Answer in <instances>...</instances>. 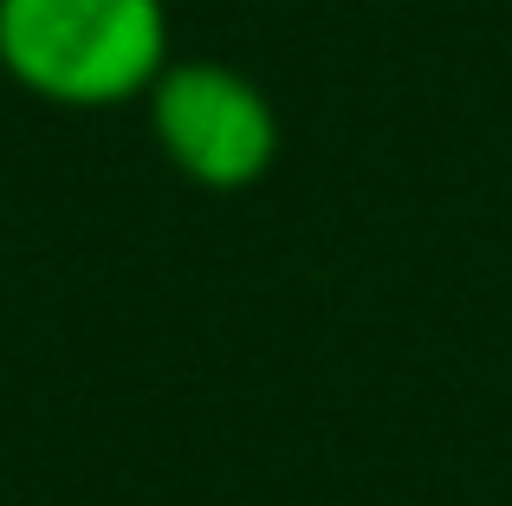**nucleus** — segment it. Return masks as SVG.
I'll return each instance as SVG.
<instances>
[{
  "mask_svg": "<svg viewBox=\"0 0 512 506\" xmlns=\"http://www.w3.org/2000/svg\"><path fill=\"white\" fill-rule=\"evenodd\" d=\"M169 65L163 0H0V78L59 111L150 98Z\"/></svg>",
  "mask_w": 512,
  "mask_h": 506,
  "instance_id": "nucleus-1",
  "label": "nucleus"
},
{
  "mask_svg": "<svg viewBox=\"0 0 512 506\" xmlns=\"http://www.w3.org/2000/svg\"><path fill=\"white\" fill-rule=\"evenodd\" d=\"M143 111H150L156 150L195 189L214 195L253 189L279 156L273 98L221 59H169L150 98H143Z\"/></svg>",
  "mask_w": 512,
  "mask_h": 506,
  "instance_id": "nucleus-2",
  "label": "nucleus"
}]
</instances>
